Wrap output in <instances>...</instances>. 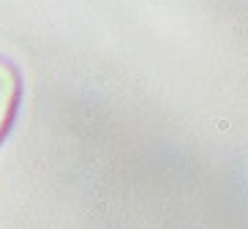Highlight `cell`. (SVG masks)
Returning a JSON list of instances; mask_svg holds the SVG:
<instances>
[{
  "mask_svg": "<svg viewBox=\"0 0 248 229\" xmlns=\"http://www.w3.org/2000/svg\"><path fill=\"white\" fill-rule=\"evenodd\" d=\"M19 96H22V76L19 68L8 58L0 55V142L8 134L11 123H14L16 107H19Z\"/></svg>",
  "mask_w": 248,
  "mask_h": 229,
  "instance_id": "cell-1",
  "label": "cell"
}]
</instances>
